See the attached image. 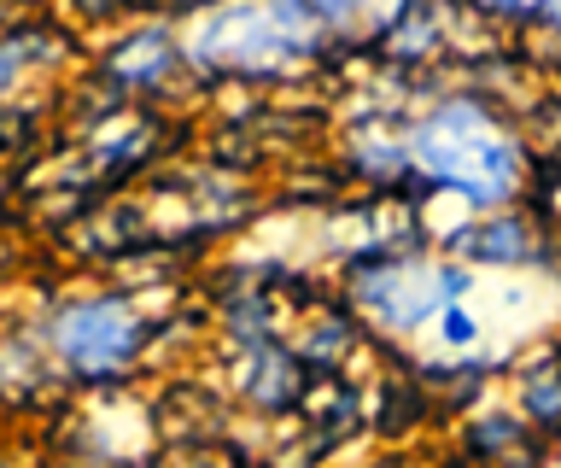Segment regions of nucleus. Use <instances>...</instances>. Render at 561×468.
I'll use <instances>...</instances> for the list:
<instances>
[{
	"label": "nucleus",
	"instance_id": "0eeeda50",
	"mask_svg": "<svg viewBox=\"0 0 561 468\" xmlns=\"http://www.w3.org/2000/svg\"><path fill=\"white\" fill-rule=\"evenodd\" d=\"M520 433H526V422H520V415L497 410V415H480V422H473L468 445H473V450H503V445H515Z\"/></svg>",
	"mask_w": 561,
	"mask_h": 468
},
{
	"label": "nucleus",
	"instance_id": "6e6552de",
	"mask_svg": "<svg viewBox=\"0 0 561 468\" xmlns=\"http://www.w3.org/2000/svg\"><path fill=\"white\" fill-rule=\"evenodd\" d=\"M438 334H445V345H456V352H462V345L480 340V317H473V310H462V305H445V328H438Z\"/></svg>",
	"mask_w": 561,
	"mask_h": 468
},
{
	"label": "nucleus",
	"instance_id": "f03ea898",
	"mask_svg": "<svg viewBox=\"0 0 561 468\" xmlns=\"http://www.w3.org/2000/svg\"><path fill=\"white\" fill-rule=\"evenodd\" d=\"M47 340L77 375L100 380V375L123 369V363L140 352L147 328L135 322V310L123 299H77V305H65L59 317H53Z\"/></svg>",
	"mask_w": 561,
	"mask_h": 468
},
{
	"label": "nucleus",
	"instance_id": "f257e3e1",
	"mask_svg": "<svg viewBox=\"0 0 561 468\" xmlns=\"http://www.w3.org/2000/svg\"><path fill=\"white\" fill-rule=\"evenodd\" d=\"M410 164L421 170V182L462 194L473 212H503L526 187V147L497 124V112L485 100H468V94L438 106L415 129Z\"/></svg>",
	"mask_w": 561,
	"mask_h": 468
},
{
	"label": "nucleus",
	"instance_id": "20e7f679",
	"mask_svg": "<svg viewBox=\"0 0 561 468\" xmlns=\"http://www.w3.org/2000/svg\"><path fill=\"white\" fill-rule=\"evenodd\" d=\"M456 258H468V264H533L538 258V235H533V222H520V217H497V212H485V222H473V229H456Z\"/></svg>",
	"mask_w": 561,
	"mask_h": 468
},
{
	"label": "nucleus",
	"instance_id": "39448f33",
	"mask_svg": "<svg viewBox=\"0 0 561 468\" xmlns=\"http://www.w3.org/2000/svg\"><path fill=\"white\" fill-rule=\"evenodd\" d=\"M520 410L526 422H538L543 433H561V357L533 363L520 375Z\"/></svg>",
	"mask_w": 561,
	"mask_h": 468
},
{
	"label": "nucleus",
	"instance_id": "9b49d317",
	"mask_svg": "<svg viewBox=\"0 0 561 468\" xmlns=\"http://www.w3.org/2000/svg\"><path fill=\"white\" fill-rule=\"evenodd\" d=\"M187 468H205V463H187Z\"/></svg>",
	"mask_w": 561,
	"mask_h": 468
},
{
	"label": "nucleus",
	"instance_id": "7ed1b4c3",
	"mask_svg": "<svg viewBox=\"0 0 561 468\" xmlns=\"http://www.w3.org/2000/svg\"><path fill=\"white\" fill-rule=\"evenodd\" d=\"M368 310H375L380 328H415L427 322L433 310H445V293H438V270H421V264H380L368 282L357 287Z\"/></svg>",
	"mask_w": 561,
	"mask_h": 468
},
{
	"label": "nucleus",
	"instance_id": "1a4fd4ad",
	"mask_svg": "<svg viewBox=\"0 0 561 468\" xmlns=\"http://www.w3.org/2000/svg\"><path fill=\"white\" fill-rule=\"evenodd\" d=\"M468 7L497 12V19H526V12H533V0H468Z\"/></svg>",
	"mask_w": 561,
	"mask_h": 468
},
{
	"label": "nucleus",
	"instance_id": "9d476101",
	"mask_svg": "<svg viewBox=\"0 0 561 468\" xmlns=\"http://www.w3.org/2000/svg\"><path fill=\"white\" fill-rule=\"evenodd\" d=\"M533 12H538V19H543V24H556V30H561V0H538V7H533Z\"/></svg>",
	"mask_w": 561,
	"mask_h": 468
},
{
	"label": "nucleus",
	"instance_id": "423d86ee",
	"mask_svg": "<svg viewBox=\"0 0 561 468\" xmlns=\"http://www.w3.org/2000/svg\"><path fill=\"white\" fill-rule=\"evenodd\" d=\"M386 47H392L398 59H427L438 47V19H433V12H421V7H403V30H392Z\"/></svg>",
	"mask_w": 561,
	"mask_h": 468
}]
</instances>
